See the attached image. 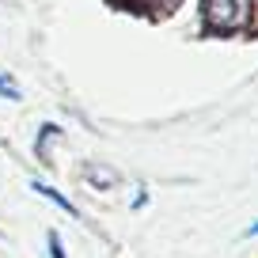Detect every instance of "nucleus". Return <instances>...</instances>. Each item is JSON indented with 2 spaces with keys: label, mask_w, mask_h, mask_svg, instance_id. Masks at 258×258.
I'll list each match as a JSON object with an SVG mask.
<instances>
[{
  "label": "nucleus",
  "mask_w": 258,
  "mask_h": 258,
  "mask_svg": "<svg viewBox=\"0 0 258 258\" xmlns=\"http://www.w3.org/2000/svg\"><path fill=\"white\" fill-rule=\"evenodd\" d=\"M202 16L213 31H239L250 19V0H205Z\"/></svg>",
  "instance_id": "f257e3e1"
},
{
  "label": "nucleus",
  "mask_w": 258,
  "mask_h": 258,
  "mask_svg": "<svg viewBox=\"0 0 258 258\" xmlns=\"http://www.w3.org/2000/svg\"><path fill=\"white\" fill-rule=\"evenodd\" d=\"M31 190H34V194H42V198H49V202H53V205H57L61 213H69V217H80V213L73 209V202H69L64 194H57L53 186H46V182H31Z\"/></svg>",
  "instance_id": "f03ea898"
},
{
  "label": "nucleus",
  "mask_w": 258,
  "mask_h": 258,
  "mask_svg": "<svg viewBox=\"0 0 258 258\" xmlns=\"http://www.w3.org/2000/svg\"><path fill=\"white\" fill-rule=\"evenodd\" d=\"M0 95H4V99H19L16 80H12V76H4V73H0Z\"/></svg>",
  "instance_id": "7ed1b4c3"
},
{
  "label": "nucleus",
  "mask_w": 258,
  "mask_h": 258,
  "mask_svg": "<svg viewBox=\"0 0 258 258\" xmlns=\"http://www.w3.org/2000/svg\"><path fill=\"white\" fill-rule=\"evenodd\" d=\"M49 258H64V250H61V239H57V232H49Z\"/></svg>",
  "instance_id": "20e7f679"
},
{
  "label": "nucleus",
  "mask_w": 258,
  "mask_h": 258,
  "mask_svg": "<svg viewBox=\"0 0 258 258\" xmlns=\"http://www.w3.org/2000/svg\"><path fill=\"white\" fill-rule=\"evenodd\" d=\"M247 235H258V224H250V228H247Z\"/></svg>",
  "instance_id": "39448f33"
}]
</instances>
